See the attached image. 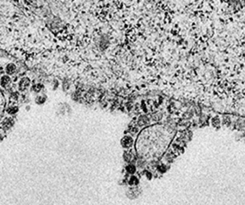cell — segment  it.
Returning a JSON list of instances; mask_svg holds the SVG:
<instances>
[{"instance_id":"4","label":"cell","mask_w":245,"mask_h":205,"mask_svg":"<svg viewBox=\"0 0 245 205\" xmlns=\"http://www.w3.org/2000/svg\"><path fill=\"white\" fill-rule=\"evenodd\" d=\"M5 73L7 75H9V76H11V75L15 74V72L17 71V67L15 65L14 63H12V62H9V63L6 64V66H5Z\"/></svg>"},{"instance_id":"7","label":"cell","mask_w":245,"mask_h":205,"mask_svg":"<svg viewBox=\"0 0 245 205\" xmlns=\"http://www.w3.org/2000/svg\"><path fill=\"white\" fill-rule=\"evenodd\" d=\"M44 88V86H43V84H40V83H37V84H34L32 86L31 88V90L32 91H34V92H40L41 90Z\"/></svg>"},{"instance_id":"3","label":"cell","mask_w":245,"mask_h":205,"mask_svg":"<svg viewBox=\"0 0 245 205\" xmlns=\"http://www.w3.org/2000/svg\"><path fill=\"white\" fill-rule=\"evenodd\" d=\"M12 83V79L10 78L9 75L5 74L0 77V86L2 88H8Z\"/></svg>"},{"instance_id":"12","label":"cell","mask_w":245,"mask_h":205,"mask_svg":"<svg viewBox=\"0 0 245 205\" xmlns=\"http://www.w3.org/2000/svg\"><path fill=\"white\" fill-rule=\"evenodd\" d=\"M5 136V130L0 127V140H2Z\"/></svg>"},{"instance_id":"11","label":"cell","mask_w":245,"mask_h":205,"mask_svg":"<svg viewBox=\"0 0 245 205\" xmlns=\"http://www.w3.org/2000/svg\"><path fill=\"white\" fill-rule=\"evenodd\" d=\"M127 171H128L129 173H132V174H133V173L136 171L135 166H134V165H128V166H127Z\"/></svg>"},{"instance_id":"1","label":"cell","mask_w":245,"mask_h":205,"mask_svg":"<svg viewBox=\"0 0 245 205\" xmlns=\"http://www.w3.org/2000/svg\"><path fill=\"white\" fill-rule=\"evenodd\" d=\"M30 83H31V80H30L29 77H27V76L22 77V78L19 80V83H18V88H19L20 91H25V90L29 87Z\"/></svg>"},{"instance_id":"6","label":"cell","mask_w":245,"mask_h":205,"mask_svg":"<svg viewBox=\"0 0 245 205\" xmlns=\"http://www.w3.org/2000/svg\"><path fill=\"white\" fill-rule=\"evenodd\" d=\"M18 111V107L16 105H10L8 108H7V113L8 114H11V115H13V114L17 113Z\"/></svg>"},{"instance_id":"9","label":"cell","mask_w":245,"mask_h":205,"mask_svg":"<svg viewBox=\"0 0 245 205\" xmlns=\"http://www.w3.org/2000/svg\"><path fill=\"white\" fill-rule=\"evenodd\" d=\"M18 99H19V93H18V92L14 91V92H12L11 94H10V100L16 102Z\"/></svg>"},{"instance_id":"10","label":"cell","mask_w":245,"mask_h":205,"mask_svg":"<svg viewBox=\"0 0 245 205\" xmlns=\"http://www.w3.org/2000/svg\"><path fill=\"white\" fill-rule=\"evenodd\" d=\"M129 184L130 185H137L138 184V179L135 177V176H132L130 179H129Z\"/></svg>"},{"instance_id":"8","label":"cell","mask_w":245,"mask_h":205,"mask_svg":"<svg viewBox=\"0 0 245 205\" xmlns=\"http://www.w3.org/2000/svg\"><path fill=\"white\" fill-rule=\"evenodd\" d=\"M46 101V97H45V95H39V96H37V98H36V103L37 104H43Z\"/></svg>"},{"instance_id":"2","label":"cell","mask_w":245,"mask_h":205,"mask_svg":"<svg viewBox=\"0 0 245 205\" xmlns=\"http://www.w3.org/2000/svg\"><path fill=\"white\" fill-rule=\"evenodd\" d=\"M14 123H15V121H14L13 118H11V117H6V118H4L3 120H2V122H1V128L4 129V130H8V129H10L12 126L14 125Z\"/></svg>"},{"instance_id":"5","label":"cell","mask_w":245,"mask_h":205,"mask_svg":"<svg viewBox=\"0 0 245 205\" xmlns=\"http://www.w3.org/2000/svg\"><path fill=\"white\" fill-rule=\"evenodd\" d=\"M121 143H122L123 147H130L131 144H132V138L130 136H125L121 140Z\"/></svg>"}]
</instances>
